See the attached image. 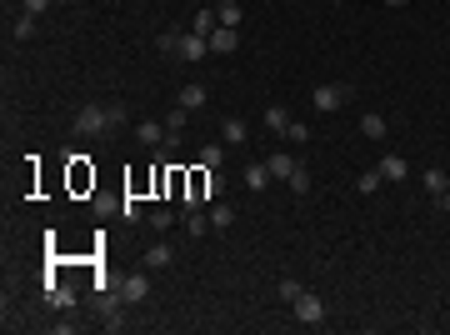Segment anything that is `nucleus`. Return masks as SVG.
I'll use <instances>...</instances> for the list:
<instances>
[{
	"instance_id": "5",
	"label": "nucleus",
	"mask_w": 450,
	"mask_h": 335,
	"mask_svg": "<svg viewBox=\"0 0 450 335\" xmlns=\"http://www.w3.org/2000/svg\"><path fill=\"white\" fill-rule=\"evenodd\" d=\"M121 296H126V305H140V300L150 296V275H126V281H121Z\"/></svg>"
},
{
	"instance_id": "15",
	"label": "nucleus",
	"mask_w": 450,
	"mask_h": 335,
	"mask_svg": "<svg viewBox=\"0 0 450 335\" xmlns=\"http://www.w3.org/2000/svg\"><path fill=\"white\" fill-rule=\"evenodd\" d=\"M171 260H176V250H171V245H165V240L145 250V265H150V270H165V265H171Z\"/></svg>"
},
{
	"instance_id": "7",
	"label": "nucleus",
	"mask_w": 450,
	"mask_h": 335,
	"mask_svg": "<svg viewBox=\"0 0 450 335\" xmlns=\"http://www.w3.org/2000/svg\"><path fill=\"white\" fill-rule=\"evenodd\" d=\"M236 45H241L236 25H215V30H210V50H215V55H231Z\"/></svg>"
},
{
	"instance_id": "28",
	"label": "nucleus",
	"mask_w": 450,
	"mask_h": 335,
	"mask_svg": "<svg viewBox=\"0 0 450 335\" xmlns=\"http://www.w3.org/2000/svg\"><path fill=\"white\" fill-rule=\"evenodd\" d=\"M20 6H25L30 16H45V11H50V0H20Z\"/></svg>"
},
{
	"instance_id": "30",
	"label": "nucleus",
	"mask_w": 450,
	"mask_h": 335,
	"mask_svg": "<svg viewBox=\"0 0 450 335\" xmlns=\"http://www.w3.org/2000/svg\"><path fill=\"white\" fill-rule=\"evenodd\" d=\"M380 6H390V11H406V6H411V0H380Z\"/></svg>"
},
{
	"instance_id": "1",
	"label": "nucleus",
	"mask_w": 450,
	"mask_h": 335,
	"mask_svg": "<svg viewBox=\"0 0 450 335\" xmlns=\"http://www.w3.org/2000/svg\"><path fill=\"white\" fill-rule=\"evenodd\" d=\"M121 121H126V105H80L75 130H80V135H110Z\"/></svg>"
},
{
	"instance_id": "2",
	"label": "nucleus",
	"mask_w": 450,
	"mask_h": 335,
	"mask_svg": "<svg viewBox=\"0 0 450 335\" xmlns=\"http://www.w3.org/2000/svg\"><path fill=\"white\" fill-rule=\"evenodd\" d=\"M155 45H160L165 55H181V61H190V66L210 55V35H200V30H186V35H181V30H171V35H160Z\"/></svg>"
},
{
	"instance_id": "8",
	"label": "nucleus",
	"mask_w": 450,
	"mask_h": 335,
	"mask_svg": "<svg viewBox=\"0 0 450 335\" xmlns=\"http://www.w3.org/2000/svg\"><path fill=\"white\" fill-rule=\"evenodd\" d=\"M265 165H270V176H275V181H291V171H296L300 160H291L286 150H275V155H265Z\"/></svg>"
},
{
	"instance_id": "14",
	"label": "nucleus",
	"mask_w": 450,
	"mask_h": 335,
	"mask_svg": "<svg viewBox=\"0 0 450 335\" xmlns=\"http://www.w3.org/2000/svg\"><path fill=\"white\" fill-rule=\"evenodd\" d=\"M205 100H210V90H205V85H195V80H190V85H181V105H186V110H200Z\"/></svg>"
},
{
	"instance_id": "29",
	"label": "nucleus",
	"mask_w": 450,
	"mask_h": 335,
	"mask_svg": "<svg viewBox=\"0 0 450 335\" xmlns=\"http://www.w3.org/2000/svg\"><path fill=\"white\" fill-rule=\"evenodd\" d=\"M435 205H440V210H445V215H450V185H445V190H440V195H435Z\"/></svg>"
},
{
	"instance_id": "16",
	"label": "nucleus",
	"mask_w": 450,
	"mask_h": 335,
	"mask_svg": "<svg viewBox=\"0 0 450 335\" xmlns=\"http://www.w3.org/2000/svg\"><path fill=\"white\" fill-rule=\"evenodd\" d=\"M360 135L365 140H385V116H360Z\"/></svg>"
},
{
	"instance_id": "10",
	"label": "nucleus",
	"mask_w": 450,
	"mask_h": 335,
	"mask_svg": "<svg viewBox=\"0 0 450 335\" xmlns=\"http://www.w3.org/2000/svg\"><path fill=\"white\" fill-rule=\"evenodd\" d=\"M220 140H225V145H241V140H245V121H241V116H225V121H220Z\"/></svg>"
},
{
	"instance_id": "20",
	"label": "nucleus",
	"mask_w": 450,
	"mask_h": 335,
	"mask_svg": "<svg viewBox=\"0 0 450 335\" xmlns=\"http://www.w3.org/2000/svg\"><path fill=\"white\" fill-rule=\"evenodd\" d=\"M220 160H225V145H205V150H200V165H205V171H220Z\"/></svg>"
},
{
	"instance_id": "19",
	"label": "nucleus",
	"mask_w": 450,
	"mask_h": 335,
	"mask_svg": "<svg viewBox=\"0 0 450 335\" xmlns=\"http://www.w3.org/2000/svg\"><path fill=\"white\" fill-rule=\"evenodd\" d=\"M11 35H16V40H30V35H35V16H30V11H25V16H16Z\"/></svg>"
},
{
	"instance_id": "26",
	"label": "nucleus",
	"mask_w": 450,
	"mask_h": 335,
	"mask_svg": "<svg viewBox=\"0 0 450 335\" xmlns=\"http://www.w3.org/2000/svg\"><path fill=\"white\" fill-rule=\"evenodd\" d=\"M150 231H171V210H150Z\"/></svg>"
},
{
	"instance_id": "24",
	"label": "nucleus",
	"mask_w": 450,
	"mask_h": 335,
	"mask_svg": "<svg viewBox=\"0 0 450 335\" xmlns=\"http://www.w3.org/2000/svg\"><path fill=\"white\" fill-rule=\"evenodd\" d=\"M121 215H126V220H130V226H135V220H140L145 210H140V200H135V195H126V200H121Z\"/></svg>"
},
{
	"instance_id": "17",
	"label": "nucleus",
	"mask_w": 450,
	"mask_h": 335,
	"mask_svg": "<svg viewBox=\"0 0 450 335\" xmlns=\"http://www.w3.org/2000/svg\"><path fill=\"white\" fill-rule=\"evenodd\" d=\"M286 185H291V195H310V171H305V165H296Z\"/></svg>"
},
{
	"instance_id": "23",
	"label": "nucleus",
	"mask_w": 450,
	"mask_h": 335,
	"mask_svg": "<svg viewBox=\"0 0 450 335\" xmlns=\"http://www.w3.org/2000/svg\"><path fill=\"white\" fill-rule=\"evenodd\" d=\"M275 291H280V300H286V305H291V300H296V296H300L305 286H300V281H291V275H286V281H280Z\"/></svg>"
},
{
	"instance_id": "22",
	"label": "nucleus",
	"mask_w": 450,
	"mask_h": 335,
	"mask_svg": "<svg viewBox=\"0 0 450 335\" xmlns=\"http://www.w3.org/2000/svg\"><path fill=\"white\" fill-rule=\"evenodd\" d=\"M220 25H241V6L236 0H220Z\"/></svg>"
},
{
	"instance_id": "13",
	"label": "nucleus",
	"mask_w": 450,
	"mask_h": 335,
	"mask_svg": "<svg viewBox=\"0 0 450 335\" xmlns=\"http://www.w3.org/2000/svg\"><path fill=\"white\" fill-rule=\"evenodd\" d=\"M210 226H215V231H231V226H236V205L215 200V205H210Z\"/></svg>"
},
{
	"instance_id": "4",
	"label": "nucleus",
	"mask_w": 450,
	"mask_h": 335,
	"mask_svg": "<svg viewBox=\"0 0 450 335\" xmlns=\"http://www.w3.org/2000/svg\"><path fill=\"white\" fill-rule=\"evenodd\" d=\"M310 105L320 110V116H335V110H341V105H346V85H335V80H330V85H315V95H310Z\"/></svg>"
},
{
	"instance_id": "21",
	"label": "nucleus",
	"mask_w": 450,
	"mask_h": 335,
	"mask_svg": "<svg viewBox=\"0 0 450 335\" xmlns=\"http://www.w3.org/2000/svg\"><path fill=\"white\" fill-rule=\"evenodd\" d=\"M355 185H360V190H365V195H375V190H380V185H385V176H380V165H375V171H365V176H360V181H355Z\"/></svg>"
},
{
	"instance_id": "3",
	"label": "nucleus",
	"mask_w": 450,
	"mask_h": 335,
	"mask_svg": "<svg viewBox=\"0 0 450 335\" xmlns=\"http://www.w3.org/2000/svg\"><path fill=\"white\" fill-rule=\"evenodd\" d=\"M291 310H296V320H300V325H310V330H315V325H325V300H320L315 291H300V296L291 300Z\"/></svg>"
},
{
	"instance_id": "25",
	"label": "nucleus",
	"mask_w": 450,
	"mask_h": 335,
	"mask_svg": "<svg viewBox=\"0 0 450 335\" xmlns=\"http://www.w3.org/2000/svg\"><path fill=\"white\" fill-rule=\"evenodd\" d=\"M186 231H190V236H205V231H210V215H200V210H195V215L186 220Z\"/></svg>"
},
{
	"instance_id": "12",
	"label": "nucleus",
	"mask_w": 450,
	"mask_h": 335,
	"mask_svg": "<svg viewBox=\"0 0 450 335\" xmlns=\"http://www.w3.org/2000/svg\"><path fill=\"white\" fill-rule=\"evenodd\" d=\"M265 130L286 135V130H291V110H286V105H270V110H265Z\"/></svg>"
},
{
	"instance_id": "18",
	"label": "nucleus",
	"mask_w": 450,
	"mask_h": 335,
	"mask_svg": "<svg viewBox=\"0 0 450 335\" xmlns=\"http://www.w3.org/2000/svg\"><path fill=\"white\" fill-rule=\"evenodd\" d=\"M420 181H425V190H430V195H440V190L450 185V181H445V171H440V165H430V171H425Z\"/></svg>"
},
{
	"instance_id": "9",
	"label": "nucleus",
	"mask_w": 450,
	"mask_h": 335,
	"mask_svg": "<svg viewBox=\"0 0 450 335\" xmlns=\"http://www.w3.org/2000/svg\"><path fill=\"white\" fill-rule=\"evenodd\" d=\"M380 176H385V181H406V155L385 150V155H380Z\"/></svg>"
},
{
	"instance_id": "6",
	"label": "nucleus",
	"mask_w": 450,
	"mask_h": 335,
	"mask_svg": "<svg viewBox=\"0 0 450 335\" xmlns=\"http://www.w3.org/2000/svg\"><path fill=\"white\" fill-rule=\"evenodd\" d=\"M135 140H140L145 150H160V145H165V126H160V121H140V126H135Z\"/></svg>"
},
{
	"instance_id": "11",
	"label": "nucleus",
	"mask_w": 450,
	"mask_h": 335,
	"mask_svg": "<svg viewBox=\"0 0 450 335\" xmlns=\"http://www.w3.org/2000/svg\"><path fill=\"white\" fill-rule=\"evenodd\" d=\"M275 176H270V165L260 160V165H245V190H265Z\"/></svg>"
},
{
	"instance_id": "27",
	"label": "nucleus",
	"mask_w": 450,
	"mask_h": 335,
	"mask_svg": "<svg viewBox=\"0 0 450 335\" xmlns=\"http://www.w3.org/2000/svg\"><path fill=\"white\" fill-rule=\"evenodd\" d=\"M286 135H291V140H296V145H305V140H310V130H305V126H300V121H291V130H286Z\"/></svg>"
}]
</instances>
